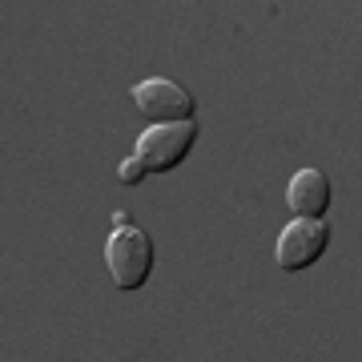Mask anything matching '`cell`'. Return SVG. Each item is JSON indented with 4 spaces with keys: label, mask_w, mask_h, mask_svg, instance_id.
Wrapping results in <instances>:
<instances>
[{
    "label": "cell",
    "mask_w": 362,
    "mask_h": 362,
    "mask_svg": "<svg viewBox=\"0 0 362 362\" xmlns=\"http://www.w3.org/2000/svg\"><path fill=\"white\" fill-rule=\"evenodd\" d=\"M153 242H149V233L137 230V226H117L109 233V246H105V266L113 274L117 290H141L149 282V274H153Z\"/></svg>",
    "instance_id": "6da1fadb"
},
{
    "label": "cell",
    "mask_w": 362,
    "mask_h": 362,
    "mask_svg": "<svg viewBox=\"0 0 362 362\" xmlns=\"http://www.w3.org/2000/svg\"><path fill=\"white\" fill-rule=\"evenodd\" d=\"M197 125L194 121H177V125H149V129L137 137V161L145 165V173H169L177 169L189 149H194Z\"/></svg>",
    "instance_id": "7a4b0ae2"
},
{
    "label": "cell",
    "mask_w": 362,
    "mask_h": 362,
    "mask_svg": "<svg viewBox=\"0 0 362 362\" xmlns=\"http://www.w3.org/2000/svg\"><path fill=\"white\" fill-rule=\"evenodd\" d=\"M330 246V226L326 218H294L278 233V246H274V258L286 274L294 270H310L314 262L326 254Z\"/></svg>",
    "instance_id": "3957f363"
},
{
    "label": "cell",
    "mask_w": 362,
    "mask_h": 362,
    "mask_svg": "<svg viewBox=\"0 0 362 362\" xmlns=\"http://www.w3.org/2000/svg\"><path fill=\"white\" fill-rule=\"evenodd\" d=\"M133 105L137 113L149 117L153 125H177V121H194V93L177 85L169 77H153V81H141L133 89Z\"/></svg>",
    "instance_id": "277c9868"
},
{
    "label": "cell",
    "mask_w": 362,
    "mask_h": 362,
    "mask_svg": "<svg viewBox=\"0 0 362 362\" xmlns=\"http://www.w3.org/2000/svg\"><path fill=\"white\" fill-rule=\"evenodd\" d=\"M286 206L298 218H326L330 209V177L322 169H298L286 185Z\"/></svg>",
    "instance_id": "5b68a950"
},
{
    "label": "cell",
    "mask_w": 362,
    "mask_h": 362,
    "mask_svg": "<svg viewBox=\"0 0 362 362\" xmlns=\"http://www.w3.org/2000/svg\"><path fill=\"white\" fill-rule=\"evenodd\" d=\"M117 181H121V185H137V181H145V165L137 161V157H125V161L117 165Z\"/></svg>",
    "instance_id": "8992f818"
}]
</instances>
